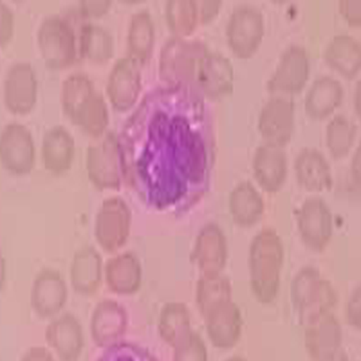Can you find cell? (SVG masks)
<instances>
[{"mask_svg": "<svg viewBox=\"0 0 361 361\" xmlns=\"http://www.w3.org/2000/svg\"><path fill=\"white\" fill-rule=\"evenodd\" d=\"M199 92L182 86L150 90L118 135L122 159L139 169L154 165L171 174L193 175L206 158V118Z\"/></svg>", "mask_w": 361, "mask_h": 361, "instance_id": "6da1fadb", "label": "cell"}, {"mask_svg": "<svg viewBox=\"0 0 361 361\" xmlns=\"http://www.w3.org/2000/svg\"><path fill=\"white\" fill-rule=\"evenodd\" d=\"M60 99L66 116L82 131L93 138L106 131L110 122L107 102L87 73H69L62 80Z\"/></svg>", "mask_w": 361, "mask_h": 361, "instance_id": "7a4b0ae2", "label": "cell"}, {"mask_svg": "<svg viewBox=\"0 0 361 361\" xmlns=\"http://www.w3.org/2000/svg\"><path fill=\"white\" fill-rule=\"evenodd\" d=\"M207 45L199 39L169 37L164 43L159 56V73L171 86H182L197 90V78Z\"/></svg>", "mask_w": 361, "mask_h": 361, "instance_id": "3957f363", "label": "cell"}, {"mask_svg": "<svg viewBox=\"0 0 361 361\" xmlns=\"http://www.w3.org/2000/svg\"><path fill=\"white\" fill-rule=\"evenodd\" d=\"M37 45L45 65L54 69L71 66L78 56L76 32L68 17L45 16L37 28Z\"/></svg>", "mask_w": 361, "mask_h": 361, "instance_id": "277c9868", "label": "cell"}, {"mask_svg": "<svg viewBox=\"0 0 361 361\" xmlns=\"http://www.w3.org/2000/svg\"><path fill=\"white\" fill-rule=\"evenodd\" d=\"M264 35V16L259 7L240 4L234 7L226 25L229 48L236 56L247 58L257 51Z\"/></svg>", "mask_w": 361, "mask_h": 361, "instance_id": "5b68a950", "label": "cell"}, {"mask_svg": "<svg viewBox=\"0 0 361 361\" xmlns=\"http://www.w3.org/2000/svg\"><path fill=\"white\" fill-rule=\"evenodd\" d=\"M37 94L39 79L31 62H13L4 77L3 99L6 107L15 114H26L37 104Z\"/></svg>", "mask_w": 361, "mask_h": 361, "instance_id": "8992f818", "label": "cell"}, {"mask_svg": "<svg viewBox=\"0 0 361 361\" xmlns=\"http://www.w3.org/2000/svg\"><path fill=\"white\" fill-rule=\"evenodd\" d=\"M35 140L27 126L11 121L0 131V161L14 174H25L35 163Z\"/></svg>", "mask_w": 361, "mask_h": 361, "instance_id": "52a82bcc", "label": "cell"}, {"mask_svg": "<svg viewBox=\"0 0 361 361\" xmlns=\"http://www.w3.org/2000/svg\"><path fill=\"white\" fill-rule=\"evenodd\" d=\"M310 56L300 44H290L280 56L274 73L269 78L268 90L274 95L298 93L310 77Z\"/></svg>", "mask_w": 361, "mask_h": 361, "instance_id": "ba28073f", "label": "cell"}, {"mask_svg": "<svg viewBox=\"0 0 361 361\" xmlns=\"http://www.w3.org/2000/svg\"><path fill=\"white\" fill-rule=\"evenodd\" d=\"M142 88L141 63L129 54L120 56L113 63L107 76L106 94L116 110L135 106Z\"/></svg>", "mask_w": 361, "mask_h": 361, "instance_id": "9c48e42d", "label": "cell"}, {"mask_svg": "<svg viewBox=\"0 0 361 361\" xmlns=\"http://www.w3.org/2000/svg\"><path fill=\"white\" fill-rule=\"evenodd\" d=\"M257 128L265 142L283 146L295 129L293 102L283 95L267 99L259 110Z\"/></svg>", "mask_w": 361, "mask_h": 361, "instance_id": "30bf717a", "label": "cell"}, {"mask_svg": "<svg viewBox=\"0 0 361 361\" xmlns=\"http://www.w3.org/2000/svg\"><path fill=\"white\" fill-rule=\"evenodd\" d=\"M121 161V148L116 133L106 130L94 137L87 148V166L95 182L106 185L116 183Z\"/></svg>", "mask_w": 361, "mask_h": 361, "instance_id": "8fae6325", "label": "cell"}, {"mask_svg": "<svg viewBox=\"0 0 361 361\" xmlns=\"http://www.w3.org/2000/svg\"><path fill=\"white\" fill-rule=\"evenodd\" d=\"M234 67L228 56L218 51H207L197 78V90L210 99L231 93L234 87Z\"/></svg>", "mask_w": 361, "mask_h": 361, "instance_id": "7c38bea8", "label": "cell"}, {"mask_svg": "<svg viewBox=\"0 0 361 361\" xmlns=\"http://www.w3.org/2000/svg\"><path fill=\"white\" fill-rule=\"evenodd\" d=\"M344 97L341 82L330 75H321L314 79L305 95V110L314 118L330 116Z\"/></svg>", "mask_w": 361, "mask_h": 361, "instance_id": "4fadbf2b", "label": "cell"}, {"mask_svg": "<svg viewBox=\"0 0 361 361\" xmlns=\"http://www.w3.org/2000/svg\"><path fill=\"white\" fill-rule=\"evenodd\" d=\"M75 138L71 130L54 124L43 135L41 154L44 166L52 172H62L71 166L75 156Z\"/></svg>", "mask_w": 361, "mask_h": 361, "instance_id": "5bb4252c", "label": "cell"}, {"mask_svg": "<svg viewBox=\"0 0 361 361\" xmlns=\"http://www.w3.org/2000/svg\"><path fill=\"white\" fill-rule=\"evenodd\" d=\"M360 43L353 35L336 34L327 43L324 59L331 67L348 78H353L360 69Z\"/></svg>", "mask_w": 361, "mask_h": 361, "instance_id": "9a60e30c", "label": "cell"}, {"mask_svg": "<svg viewBox=\"0 0 361 361\" xmlns=\"http://www.w3.org/2000/svg\"><path fill=\"white\" fill-rule=\"evenodd\" d=\"M155 37V22L150 11L146 8L135 11L128 28V54L142 65L152 56Z\"/></svg>", "mask_w": 361, "mask_h": 361, "instance_id": "2e32d148", "label": "cell"}, {"mask_svg": "<svg viewBox=\"0 0 361 361\" xmlns=\"http://www.w3.org/2000/svg\"><path fill=\"white\" fill-rule=\"evenodd\" d=\"M114 52L112 33L99 23L86 22L80 26L78 37V54L90 61L104 62Z\"/></svg>", "mask_w": 361, "mask_h": 361, "instance_id": "e0dca14e", "label": "cell"}, {"mask_svg": "<svg viewBox=\"0 0 361 361\" xmlns=\"http://www.w3.org/2000/svg\"><path fill=\"white\" fill-rule=\"evenodd\" d=\"M47 341L56 350L60 358L73 360L82 349V333L76 322L69 317L54 322L47 330Z\"/></svg>", "mask_w": 361, "mask_h": 361, "instance_id": "ac0fdd59", "label": "cell"}, {"mask_svg": "<svg viewBox=\"0 0 361 361\" xmlns=\"http://www.w3.org/2000/svg\"><path fill=\"white\" fill-rule=\"evenodd\" d=\"M123 203L118 200L107 201L97 218V236L104 245H118L126 236L128 216Z\"/></svg>", "mask_w": 361, "mask_h": 361, "instance_id": "d6986e66", "label": "cell"}, {"mask_svg": "<svg viewBox=\"0 0 361 361\" xmlns=\"http://www.w3.org/2000/svg\"><path fill=\"white\" fill-rule=\"evenodd\" d=\"M254 166L257 175L265 184L272 186L279 183L282 175L285 174L286 152L279 145H261L255 152Z\"/></svg>", "mask_w": 361, "mask_h": 361, "instance_id": "ffe728a7", "label": "cell"}, {"mask_svg": "<svg viewBox=\"0 0 361 361\" xmlns=\"http://www.w3.org/2000/svg\"><path fill=\"white\" fill-rule=\"evenodd\" d=\"M167 25L175 37H186L199 22V5L193 0H169L165 5Z\"/></svg>", "mask_w": 361, "mask_h": 361, "instance_id": "44dd1931", "label": "cell"}, {"mask_svg": "<svg viewBox=\"0 0 361 361\" xmlns=\"http://www.w3.org/2000/svg\"><path fill=\"white\" fill-rule=\"evenodd\" d=\"M357 135V124L353 118L342 113L331 118L325 131V139L333 155L343 156L353 146Z\"/></svg>", "mask_w": 361, "mask_h": 361, "instance_id": "7402d4cb", "label": "cell"}, {"mask_svg": "<svg viewBox=\"0 0 361 361\" xmlns=\"http://www.w3.org/2000/svg\"><path fill=\"white\" fill-rule=\"evenodd\" d=\"M296 167L305 183L312 186L324 185L329 178L326 159L315 148H304L297 156Z\"/></svg>", "mask_w": 361, "mask_h": 361, "instance_id": "603a6c76", "label": "cell"}, {"mask_svg": "<svg viewBox=\"0 0 361 361\" xmlns=\"http://www.w3.org/2000/svg\"><path fill=\"white\" fill-rule=\"evenodd\" d=\"M14 32V11L8 4L0 0V45L8 44Z\"/></svg>", "mask_w": 361, "mask_h": 361, "instance_id": "cb8c5ba5", "label": "cell"}, {"mask_svg": "<svg viewBox=\"0 0 361 361\" xmlns=\"http://www.w3.org/2000/svg\"><path fill=\"white\" fill-rule=\"evenodd\" d=\"M112 5L109 0H82L78 4L79 14L85 17L101 16Z\"/></svg>", "mask_w": 361, "mask_h": 361, "instance_id": "d4e9b609", "label": "cell"}, {"mask_svg": "<svg viewBox=\"0 0 361 361\" xmlns=\"http://www.w3.org/2000/svg\"><path fill=\"white\" fill-rule=\"evenodd\" d=\"M341 14L348 22L358 25L361 22V0H341L338 3Z\"/></svg>", "mask_w": 361, "mask_h": 361, "instance_id": "484cf974", "label": "cell"}, {"mask_svg": "<svg viewBox=\"0 0 361 361\" xmlns=\"http://www.w3.org/2000/svg\"><path fill=\"white\" fill-rule=\"evenodd\" d=\"M221 3L220 1H203L199 4V20L206 23L212 20L219 11Z\"/></svg>", "mask_w": 361, "mask_h": 361, "instance_id": "4316f807", "label": "cell"}, {"mask_svg": "<svg viewBox=\"0 0 361 361\" xmlns=\"http://www.w3.org/2000/svg\"><path fill=\"white\" fill-rule=\"evenodd\" d=\"M22 361H54L50 353L43 348H32L26 355L23 357Z\"/></svg>", "mask_w": 361, "mask_h": 361, "instance_id": "83f0119b", "label": "cell"}, {"mask_svg": "<svg viewBox=\"0 0 361 361\" xmlns=\"http://www.w3.org/2000/svg\"><path fill=\"white\" fill-rule=\"evenodd\" d=\"M4 274H5V261H4L3 254L0 252V285L3 282Z\"/></svg>", "mask_w": 361, "mask_h": 361, "instance_id": "f1b7e54d", "label": "cell"}]
</instances>
